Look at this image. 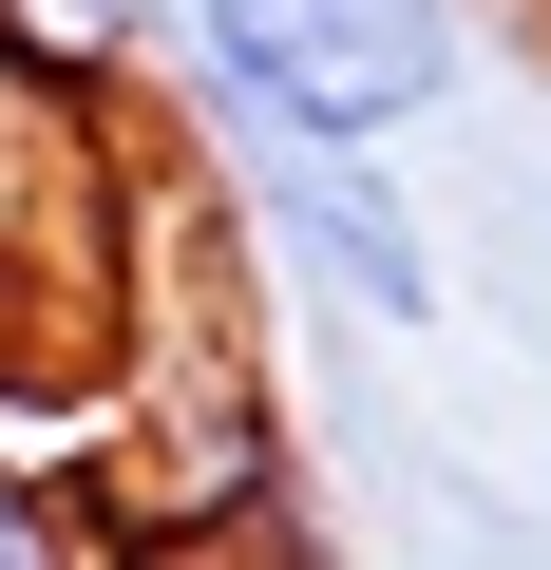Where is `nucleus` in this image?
Instances as JSON below:
<instances>
[{"mask_svg":"<svg viewBox=\"0 0 551 570\" xmlns=\"http://www.w3.org/2000/svg\"><path fill=\"white\" fill-rule=\"evenodd\" d=\"M171 58L286 153H400L456 115V0H152Z\"/></svg>","mask_w":551,"mask_h":570,"instance_id":"1","label":"nucleus"},{"mask_svg":"<svg viewBox=\"0 0 551 570\" xmlns=\"http://www.w3.org/2000/svg\"><path fill=\"white\" fill-rule=\"evenodd\" d=\"M247 247L266 266H305L343 324H381V343H419L437 324V228L381 190V153H286V134H247Z\"/></svg>","mask_w":551,"mask_h":570,"instance_id":"2","label":"nucleus"},{"mask_svg":"<svg viewBox=\"0 0 551 570\" xmlns=\"http://www.w3.org/2000/svg\"><path fill=\"white\" fill-rule=\"evenodd\" d=\"M0 570H96V513H77L39 456H0Z\"/></svg>","mask_w":551,"mask_h":570,"instance_id":"3","label":"nucleus"},{"mask_svg":"<svg viewBox=\"0 0 551 570\" xmlns=\"http://www.w3.org/2000/svg\"><path fill=\"white\" fill-rule=\"evenodd\" d=\"M0 20H20L39 58H77V77H115V58H134V20H152V0H0Z\"/></svg>","mask_w":551,"mask_h":570,"instance_id":"4","label":"nucleus"},{"mask_svg":"<svg viewBox=\"0 0 551 570\" xmlns=\"http://www.w3.org/2000/svg\"><path fill=\"white\" fill-rule=\"evenodd\" d=\"M532 20H551V0H532Z\"/></svg>","mask_w":551,"mask_h":570,"instance_id":"5","label":"nucleus"}]
</instances>
